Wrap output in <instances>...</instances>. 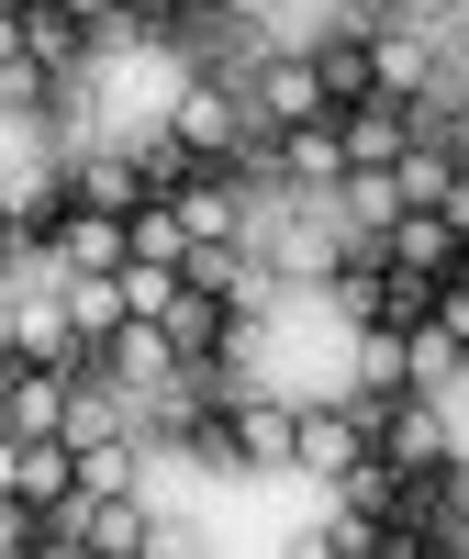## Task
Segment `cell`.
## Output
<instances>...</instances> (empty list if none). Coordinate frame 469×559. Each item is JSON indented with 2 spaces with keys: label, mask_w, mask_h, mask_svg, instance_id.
<instances>
[{
  "label": "cell",
  "mask_w": 469,
  "mask_h": 559,
  "mask_svg": "<svg viewBox=\"0 0 469 559\" xmlns=\"http://www.w3.org/2000/svg\"><path fill=\"white\" fill-rule=\"evenodd\" d=\"M246 112H257V134H302V123H336V90H324L313 45H279V57L246 79Z\"/></svg>",
  "instance_id": "1"
},
{
  "label": "cell",
  "mask_w": 469,
  "mask_h": 559,
  "mask_svg": "<svg viewBox=\"0 0 469 559\" xmlns=\"http://www.w3.org/2000/svg\"><path fill=\"white\" fill-rule=\"evenodd\" d=\"M0 492H23V503H79V437L57 426V437H0Z\"/></svg>",
  "instance_id": "2"
},
{
  "label": "cell",
  "mask_w": 469,
  "mask_h": 559,
  "mask_svg": "<svg viewBox=\"0 0 469 559\" xmlns=\"http://www.w3.org/2000/svg\"><path fill=\"white\" fill-rule=\"evenodd\" d=\"M68 414H79V381H68V369H23V358H12V381H0V437H57Z\"/></svg>",
  "instance_id": "3"
},
{
  "label": "cell",
  "mask_w": 469,
  "mask_h": 559,
  "mask_svg": "<svg viewBox=\"0 0 469 559\" xmlns=\"http://www.w3.org/2000/svg\"><path fill=\"white\" fill-rule=\"evenodd\" d=\"M381 258H392V269H425V280H447V269H458V224H447L436 202H402V213L381 224Z\"/></svg>",
  "instance_id": "4"
},
{
  "label": "cell",
  "mask_w": 469,
  "mask_h": 559,
  "mask_svg": "<svg viewBox=\"0 0 469 559\" xmlns=\"http://www.w3.org/2000/svg\"><path fill=\"white\" fill-rule=\"evenodd\" d=\"M134 247H123V213H68L57 236H45V269L57 280H89V269H123Z\"/></svg>",
  "instance_id": "5"
},
{
  "label": "cell",
  "mask_w": 469,
  "mask_h": 559,
  "mask_svg": "<svg viewBox=\"0 0 469 559\" xmlns=\"http://www.w3.org/2000/svg\"><path fill=\"white\" fill-rule=\"evenodd\" d=\"M336 134H347V168H392L413 146V102H358V112H336Z\"/></svg>",
  "instance_id": "6"
},
{
  "label": "cell",
  "mask_w": 469,
  "mask_h": 559,
  "mask_svg": "<svg viewBox=\"0 0 469 559\" xmlns=\"http://www.w3.org/2000/svg\"><path fill=\"white\" fill-rule=\"evenodd\" d=\"M146 548H168V537H157V515H146L134 492H101V503H89V559H146Z\"/></svg>",
  "instance_id": "7"
},
{
  "label": "cell",
  "mask_w": 469,
  "mask_h": 559,
  "mask_svg": "<svg viewBox=\"0 0 469 559\" xmlns=\"http://www.w3.org/2000/svg\"><path fill=\"white\" fill-rule=\"evenodd\" d=\"M436 324L469 347V269H447V280H436Z\"/></svg>",
  "instance_id": "8"
},
{
  "label": "cell",
  "mask_w": 469,
  "mask_h": 559,
  "mask_svg": "<svg viewBox=\"0 0 469 559\" xmlns=\"http://www.w3.org/2000/svg\"><path fill=\"white\" fill-rule=\"evenodd\" d=\"M436 213H447V224H458V247H469V168H458V179H447V202H436Z\"/></svg>",
  "instance_id": "9"
}]
</instances>
